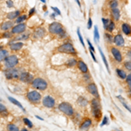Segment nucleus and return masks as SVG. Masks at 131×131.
I'll use <instances>...</instances> for the list:
<instances>
[{
	"label": "nucleus",
	"mask_w": 131,
	"mask_h": 131,
	"mask_svg": "<svg viewBox=\"0 0 131 131\" xmlns=\"http://www.w3.org/2000/svg\"><path fill=\"white\" fill-rule=\"evenodd\" d=\"M78 103H79L80 106L81 107H86L88 104V101H86V99H85L84 97H79L78 98Z\"/></svg>",
	"instance_id": "nucleus-31"
},
{
	"label": "nucleus",
	"mask_w": 131,
	"mask_h": 131,
	"mask_svg": "<svg viewBox=\"0 0 131 131\" xmlns=\"http://www.w3.org/2000/svg\"><path fill=\"white\" fill-rule=\"evenodd\" d=\"M13 27V22H12V20L10 21H6V22H4L3 24L1 25V27H0V29H1L2 31H8L9 29L12 28Z\"/></svg>",
	"instance_id": "nucleus-22"
},
{
	"label": "nucleus",
	"mask_w": 131,
	"mask_h": 131,
	"mask_svg": "<svg viewBox=\"0 0 131 131\" xmlns=\"http://www.w3.org/2000/svg\"><path fill=\"white\" fill-rule=\"evenodd\" d=\"M122 31L126 36L131 35V25L128 23H122Z\"/></svg>",
	"instance_id": "nucleus-20"
},
{
	"label": "nucleus",
	"mask_w": 131,
	"mask_h": 131,
	"mask_svg": "<svg viewBox=\"0 0 131 131\" xmlns=\"http://www.w3.org/2000/svg\"><path fill=\"white\" fill-rule=\"evenodd\" d=\"M113 43L115 44L116 46H123L125 44V39H124L123 36L122 34H116L115 36H114V39H113Z\"/></svg>",
	"instance_id": "nucleus-15"
},
{
	"label": "nucleus",
	"mask_w": 131,
	"mask_h": 131,
	"mask_svg": "<svg viewBox=\"0 0 131 131\" xmlns=\"http://www.w3.org/2000/svg\"><path fill=\"white\" fill-rule=\"evenodd\" d=\"M23 47L22 42H15L13 41L12 44H10V48L12 51H18Z\"/></svg>",
	"instance_id": "nucleus-21"
},
{
	"label": "nucleus",
	"mask_w": 131,
	"mask_h": 131,
	"mask_svg": "<svg viewBox=\"0 0 131 131\" xmlns=\"http://www.w3.org/2000/svg\"><path fill=\"white\" fill-rule=\"evenodd\" d=\"M30 31H23L22 33H20V34H18L16 38H14V40L13 41H21V40H27V39H29V37H30Z\"/></svg>",
	"instance_id": "nucleus-17"
},
{
	"label": "nucleus",
	"mask_w": 131,
	"mask_h": 131,
	"mask_svg": "<svg viewBox=\"0 0 131 131\" xmlns=\"http://www.w3.org/2000/svg\"><path fill=\"white\" fill-rule=\"evenodd\" d=\"M94 41L96 43H98L99 39H100V34H99V31H98V27L94 26Z\"/></svg>",
	"instance_id": "nucleus-34"
},
{
	"label": "nucleus",
	"mask_w": 131,
	"mask_h": 131,
	"mask_svg": "<svg viewBox=\"0 0 131 131\" xmlns=\"http://www.w3.org/2000/svg\"><path fill=\"white\" fill-rule=\"evenodd\" d=\"M86 90L88 91L89 94H92L94 98L100 99V94H99L98 92V88H97V86L94 83H89L88 86H86Z\"/></svg>",
	"instance_id": "nucleus-12"
},
{
	"label": "nucleus",
	"mask_w": 131,
	"mask_h": 131,
	"mask_svg": "<svg viewBox=\"0 0 131 131\" xmlns=\"http://www.w3.org/2000/svg\"><path fill=\"white\" fill-rule=\"evenodd\" d=\"M23 122H24V123L29 128H33V124L32 122H31L30 120L28 119V118H24V120H23Z\"/></svg>",
	"instance_id": "nucleus-37"
},
{
	"label": "nucleus",
	"mask_w": 131,
	"mask_h": 131,
	"mask_svg": "<svg viewBox=\"0 0 131 131\" xmlns=\"http://www.w3.org/2000/svg\"><path fill=\"white\" fill-rule=\"evenodd\" d=\"M116 74H117L118 77L120 78V79L122 80H125L126 77H127V73L124 70H122V69H120V68H116Z\"/></svg>",
	"instance_id": "nucleus-25"
},
{
	"label": "nucleus",
	"mask_w": 131,
	"mask_h": 131,
	"mask_svg": "<svg viewBox=\"0 0 131 131\" xmlns=\"http://www.w3.org/2000/svg\"><path fill=\"white\" fill-rule=\"evenodd\" d=\"M25 30H26V25L25 23H19V24L12 27L10 32L12 34H20V33H22Z\"/></svg>",
	"instance_id": "nucleus-14"
},
{
	"label": "nucleus",
	"mask_w": 131,
	"mask_h": 131,
	"mask_svg": "<svg viewBox=\"0 0 131 131\" xmlns=\"http://www.w3.org/2000/svg\"><path fill=\"white\" fill-rule=\"evenodd\" d=\"M92 123H93V122L90 118H86V119H84L83 121H82L81 125H80V129L81 130L88 129V128L92 126Z\"/></svg>",
	"instance_id": "nucleus-16"
},
{
	"label": "nucleus",
	"mask_w": 131,
	"mask_h": 131,
	"mask_svg": "<svg viewBox=\"0 0 131 131\" xmlns=\"http://www.w3.org/2000/svg\"><path fill=\"white\" fill-rule=\"evenodd\" d=\"M20 15V10H15V12H10L6 15V18L9 20H13L14 18H17Z\"/></svg>",
	"instance_id": "nucleus-23"
},
{
	"label": "nucleus",
	"mask_w": 131,
	"mask_h": 131,
	"mask_svg": "<svg viewBox=\"0 0 131 131\" xmlns=\"http://www.w3.org/2000/svg\"><path fill=\"white\" fill-rule=\"evenodd\" d=\"M110 51H111L112 55H113L114 59H115V60L116 61V62L122 63V60H123V57H122L121 51L118 49L117 47H115V46H112Z\"/></svg>",
	"instance_id": "nucleus-8"
},
{
	"label": "nucleus",
	"mask_w": 131,
	"mask_h": 131,
	"mask_svg": "<svg viewBox=\"0 0 131 131\" xmlns=\"http://www.w3.org/2000/svg\"><path fill=\"white\" fill-rule=\"evenodd\" d=\"M128 88H129V94L131 95V86H128Z\"/></svg>",
	"instance_id": "nucleus-55"
},
{
	"label": "nucleus",
	"mask_w": 131,
	"mask_h": 131,
	"mask_svg": "<svg viewBox=\"0 0 131 131\" xmlns=\"http://www.w3.org/2000/svg\"><path fill=\"white\" fill-rule=\"evenodd\" d=\"M67 67H75L77 65V60H75L74 58H72V59H69L67 60V63H66Z\"/></svg>",
	"instance_id": "nucleus-29"
},
{
	"label": "nucleus",
	"mask_w": 131,
	"mask_h": 131,
	"mask_svg": "<svg viewBox=\"0 0 131 131\" xmlns=\"http://www.w3.org/2000/svg\"><path fill=\"white\" fill-rule=\"evenodd\" d=\"M52 10L54 12V13H56L57 15H61V12H60V10L59 8H57V7H52Z\"/></svg>",
	"instance_id": "nucleus-44"
},
{
	"label": "nucleus",
	"mask_w": 131,
	"mask_h": 131,
	"mask_svg": "<svg viewBox=\"0 0 131 131\" xmlns=\"http://www.w3.org/2000/svg\"><path fill=\"white\" fill-rule=\"evenodd\" d=\"M90 54H91V56H92V58H93V60H94V62H97V60H96L95 56H94V52H93V51H90Z\"/></svg>",
	"instance_id": "nucleus-50"
},
{
	"label": "nucleus",
	"mask_w": 131,
	"mask_h": 131,
	"mask_svg": "<svg viewBox=\"0 0 131 131\" xmlns=\"http://www.w3.org/2000/svg\"><path fill=\"white\" fill-rule=\"evenodd\" d=\"M48 31L52 35H60L63 31H65L63 25L59 22H52L48 26Z\"/></svg>",
	"instance_id": "nucleus-4"
},
{
	"label": "nucleus",
	"mask_w": 131,
	"mask_h": 131,
	"mask_svg": "<svg viewBox=\"0 0 131 131\" xmlns=\"http://www.w3.org/2000/svg\"><path fill=\"white\" fill-rule=\"evenodd\" d=\"M36 118H38V119H39V120H41V121H43V119L39 117V116H38V115H36Z\"/></svg>",
	"instance_id": "nucleus-54"
},
{
	"label": "nucleus",
	"mask_w": 131,
	"mask_h": 131,
	"mask_svg": "<svg viewBox=\"0 0 131 131\" xmlns=\"http://www.w3.org/2000/svg\"><path fill=\"white\" fill-rule=\"evenodd\" d=\"M21 130H23V131H26L27 129H26V128H22V129H21Z\"/></svg>",
	"instance_id": "nucleus-57"
},
{
	"label": "nucleus",
	"mask_w": 131,
	"mask_h": 131,
	"mask_svg": "<svg viewBox=\"0 0 131 131\" xmlns=\"http://www.w3.org/2000/svg\"><path fill=\"white\" fill-rule=\"evenodd\" d=\"M9 52L6 49H3V48H0V62L5 60V59L8 56Z\"/></svg>",
	"instance_id": "nucleus-27"
},
{
	"label": "nucleus",
	"mask_w": 131,
	"mask_h": 131,
	"mask_svg": "<svg viewBox=\"0 0 131 131\" xmlns=\"http://www.w3.org/2000/svg\"><path fill=\"white\" fill-rule=\"evenodd\" d=\"M46 34V31L45 30L44 27H38V28L34 29L32 32V38L34 39H39L44 38Z\"/></svg>",
	"instance_id": "nucleus-10"
},
{
	"label": "nucleus",
	"mask_w": 131,
	"mask_h": 131,
	"mask_svg": "<svg viewBox=\"0 0 131 131\" xmlns=\"http://www.w3.org/2000/svg\"><path fill=\"white\" fill-rule=\"evenodd\" d=\"M18 79L22 82H25V83H31L33 80V76L32 74L26 73V72H21L19 76H18Z\"/></svg>",
	"instance_id": "nucleus-13"
},
{
	"label": "nucleus",
	"mask_w": 131,
	"mask_h": 131,
	"mask_svg": "<svg viewBox=\"0 0 131 131\" xmlns=\"http://www.w3.org/2000/svg\"><path fill=\"white\" fill-rule=\"evenodd\" d=\"M57 51L60 53L65 54H70V55H77V52H76L74 46L72 45L69 42H66V43L62 44L61 46L57 48Z\"/></svg>",
	"instance_id": "nucleus-2"
},
{
	"label": "nucleus",
	"mask_w": 131,
	"mask_h": 131,
	"mask_svg": "<svg viewBox=\"0 0 131 131\" xmlns=\"http://www.w3.org/2000/svg\"><path fill=\"white\" fill-rule=\"evenodd\" d=\"M123 67L126 68V70L131 72V60H127L123 63Z\"/></svg>",
	"instance_id": "nucleus-38"
},
{
	"label": "nucleus",
	"mask_w": 131,
	"mask_h": 131,
	"mask_svg": "<svg viewBox=\"0 0 131 131\" xmlns=\"http://www.w3.org/2000/svg\"><path fill=\"white\" fill-rule=\"evenodd\" d=\"M93 26V21H92V18H89V19H88V29H91V27Z\"/></svg>",
	"instance_id": "nucleus-47"
},
{
	"label": "nucleus",
	"mask_w": 131,
	"mask_h": 131,
	"mask_svg": "<svg viewBox=\"0 0 131 131\" xmlns=\"http://www.w3.org/2000/svg\"><path fill=\"white\" fill-rule=\"evenodd\" d=\"M127 57H128V60H131V49H129L127 52Z\"/></svg>",
	"instance_id": "nucleus-51"
},
{
	"label": "nucleus",
	"mask_w": 131,
	"mask_h": 131,
	"mask_svg": "<svg viewBox=\"0 0 131 131\" xmlns=\"http://www.w3.org/2000/svg\"><path fill=\"white\" fill-rule=\"evenodd\" d=\"M7 129L10 131H18L19 130L18 127L16 125H14V124H9V125L7 126Z\"/></svg>",
	"instance_id": "nucleus-39"
},
{
	"label": "nucleus",
	"mask_w": 131,
	"mask_h": 131,
	"mask_svg": "<svg viewBox=\"0 0 131 131\" xmlns=\"http://www.w3.org/2000/svg\"><path fill=\"white\" fill-rule=\"evenodd\" d=\"M105 39L107 40V42L108 43H113V39H114V36H112V34H110L109 32H106L104 34Z\"/></svg>",
	"instance_id": "nucleus-35"
},
{
	"label": "nucleus",
	"mask_w": 131,
	"mask_h": 131,
	"mask_svg": "<svg viewBox=\"0 0 131 131\" xmlns=\"http://www.w3.org/2000/svg\"><path fill=\"white\" fill-rule=\"evenodd\" d=\"M86 42H88V46H89V49H90V51H93V52H94V46H93L92 44H91V42H90L89 39H86Z\"/></svg>",
	"instance_id": "nucleus-48"
},
{
	"label": "nucleus",
	"mask_w": 131,
	"mask_h": 131,
	"mask_svg": "<svg viewBox=\"0 0 131 131\" xmlns=\"http://www.w3.org/2000/svg\"><path fill=\"white\" fill-rule=\"evenodd\" d=\"M55 15H56V13L52 14V15H51V18H53V19H54V18H55Z\"/></svg>",
	"instance_id": "nucleus-53"
},
{
	"label": "nucleus",
	"mask_w": 131,
	"mask_h": 131,
	"mask_svg": "<svg viewBox=\"0 0 131 131\" xmlns=\"http://www.w3.org/2000/svg\"><path fill=\"white\" fill-rule=\"evenodd\" d=\"M99 52H100V54L101 56V59H102V60H103V63L105 64V67H106L107 71L108 72V73H110V69H109V66H108V63H107V60L106 57H105V55H104V53H103L102 50H101L100 47H99Z\"/></svg>",
	"instance_id": "nucleus-24"
},
{
	"label": "nucleus",
	"mask_w": 131,
	"mask_h": 131,
	"mask_svg": "<svg viewBox=\"0 0 131 131\" xmlns=\"http://www.w3.org/2000/svg\"><path fill=\"white\" fill-rule=\"evenodd\" d=\"M111 17L113 18L114 21H119L120 18H121V10H120L118 8H114V9H111Z\"/></svg>",
	"instance_id": "nucleus-18"
},
{
	"label": "nucleus",
	"mask_w": 131,
	"mask_h": 131,
	"mask_svg": "<svg viewBox=\"0 0 131 131\" xmlns=\"http://www.w3.org/2000/svg\"><path fill=\"white\" fill-rule=\"evenodd\" d=\"M42 104L44 107H47V108H52L55 106V100L50 95H46L43 98L42 101Z\"/></svg>",
	"instance_id": "nucleus-11"
},
{
	"label": "nucleus",
	"mask_w": 131,
	"mask_h": 131,
	"mask_svg": "<svg viewBox=\"0 0 131 131\" xmlns=\"http://www.w3.org/2000/svg\"><path fill=\"white\" fill-rule=\"evenodd\" d=\"M8 100H9L10 102L12 103H13L14 105H16V106H18V107H19V108H21L22 109L23 111L24 112H25V107L22 106V105H21V103L20 102H18V101L16 100V99H14V98H12V97H10V96H9L8 97Z\"/></svg>",
	"instance_id": "nucleus-26"
},
{
	"label": "nucleus",
	"mask_w": 131,
	"mask_h": 131,
	"mask_svg": "<svg viewBox=\"0 0 131 131\" xmlns=\"http://www.w3.org/2000/svg\"><path fill=\"white\" fill-rule=\"evenodd\" d=\"M5 65L6 68H13L15 67L18 63V59L16 55H8L5 59Z\"/></svg>",
	"instance_id": "nucleus-6"
},
{
	"label": "nucleus",
	"mask_w": 131,
	"mask_h": 131,
	"mask_svg": "<svg viewBox=\"0 0 131 131\" xmlns=\"http://www.w3.org/2000/svg\"><path fill=\"white\" fill-rule=\"evenodd\" d=\"M108 123V118L107 117V116H105L104 118H103V121H102V123H101V127L104 126V125H107V124Z\"/></svg>",
	"instance_id": "nucleus-46"
},
{
	"label": "nucleus",
	"mask_w": 131,
	"mask_h": 131,
	"mask_svg": "<svg viewBox=\"0 0 131 131\" xmlns=\"http://www.w3.org/2000/svg\"><path fill=\"white\" fill-rule=\"evenodd\" d=\"M40 1L42 2V3H44V4H45V3H46V0H40Z\"/></svg>",
	"instance_id": "nucleus-56"
},
{
	"label": "nucleus",
	"mask_w": 131,
	"mask_h": 131,
	"mask_svg": "<svg viewBox=\"0 0 131 131\" xmlns=\"http://www.w3.org/2000/svg\"><path fill=\"white\" fill-rule=\"evenodd\" d=\"M117 98L119 99L120 101H121V102H122V104L123 105V107H125L127 110H128V111L131 114V107H130V106H128V105L125 102V100H124V98H122V97L121 95H118V96H117Z\"/></svg>",
	"instance_id": "nucleus-30"
},
{
	"label": "nucleus",
	"mask_w": 131,
	"mask_h": 131,
	"mask_svg": "<svg viewBox=\"0 0 131 131\" xmlns=\"http://www.w3.org/2000/svg\"><path fill=\"white\" fill-rule=\"evenodd\" d=\"M31 86L35 89L40 90V91H45L47 88V82L42 78H35L31 81Z\"/></svg>",
	"instance_id": "nucleus-3"
},
{
	"label": "nucleus",
	"mask_w": 131,
	"mask_h": 131,
	"mask_svg": "<svg viewBox=\"0 0 131 131\" xmlns=\"http://www.w3.org/2000/svg\"><path fill=\"white\" fill-rule=\"evenodd\" d=\"M27 18V16L26 15H19L18 18H16V23L17 24H19V23H23L25 20H26Z\"/></svg>",
	"instance_id": "nucleus-36"
},
{
	"label": "nucleus",
	"mask_w": 131,
	"mask_h": 131,
	"mask_svg": "<svg viewBox=\"0 0 131 131\" xmlns=\"http://www.w3.org/2000/svg\"><path fill=\"white\" fill-rule=\"evenodd\" d=\"M77 67L78 68H79V70L82 73H88V66H86V64L84 61L82 60H79L77 62Z\"/></svg>",
	"instance_id": "nucleus-19"
},
{
	"label": "nucleus",
	"mask_w": 131,
	"mask_h": 131,
	"mask_svg": "<svg viewBox=\"0 0 131 131\" xmlns=\"http://www.w3.org/2000/svg\"><path fill=\"white\" fill-rule=\"evenodd\" d=\"M126 83L128 84V86H131V73H128L127 74V77H126Z\"/></svg>",
	"instance_id": "nucleus-42"
},
{
	"label": "nucleus",
	"mask_w": 131,
	"mask_h": 131,
	"mask_svg": "<svg viewBox=\"0 0 131 131\" xmlns=\"http://www.w3.org/2000/svg\"><path fill=\"white\" fill-rule=\"evenodd\" d=\"M35 12H36V9H35V7L31 8V9L30 10V12H29V17H31V16H32L33 14L35 13Z\"/></svg>",
	"instance_id": "nucleus-49"
},
{
	"label": "nucleus",
	"mask_w": 131,
	"mask_h": 131,
	"mask_svg": "<svg viewBox=\"0 0 131 131\" xmlns=\"http://www.w3.org/2000/svg\"><path fill=\"white\" fill-rule=\"evenodd\" d=\"M58 108L60 109V111H61L62 113H64L65 115H67L68 116H73L74 115V109H73V106L68 102L60 103Z\"/></svg>",
	"instance_id": "nucleus-5"
},
{
	"label": "nucleus",
	"mask_w": 131,
	"mask_h": 131,
	"mask_svg": "<svg viewBox=\"0 0 131 131\" xmlns=\"http://www.w3.org/2000/svg\"><path fill=\"white\" fill-rule=\"evenodd\" d=\"M5 77L9 80L18 79V76L20 74V72L18 71V69H15L13 67V68H8V70L5 72Z\"/></svg>",
	"instance_id": "nucleus-9"
},
{
	"label": "nucleus",
	"mask_w": 131,
	"mask_h": 131,
	"mask_svg": "<svg viewBox=\"0 0 131 131\" xmlns=\"http://www.w3.org/2000/svg\"><path fill=\"white\" fill-rule=\"evenodd\" d=\"M100 99L97 98H94L92 101H91V113H92V115L95 118V120L99 121V120L101 118V106L100 103Z\"/></svg>",
	"instance_id": "nucleus-1"
},
{
	"label": "nucleus",
	"mask_w": 131,
	"mask_h": 131,
	"mask_svg": "<svg viewBox=\"0 0 131 131\" xmlns=\"http://www.w3.org/2000/svg\"><path fill=\"white\" fill-rule=\"evenodd\" d=\"M26 97L31 103H39L41 100V94L36 90L28 92L26 94Z\"/></svg>",
	"instance_id": "nucleus-7"
},
{
	"label": "nucleus",
	"mask_w": 131,
	"mask_h": 131,
	"mask_svg": "<svg viewBox=\"0 0 131 131\" xmlns=\"http://www.w3.org/2000/svg\"><path fill=\"white\" fill-rule=\"evenodd\" d=\"M76 2H77V4H78V5L80 6V8L81 7V2H80V0H76Z\"/></svg>",
	"instance_id": "nucleus-52"
},
{
	"label": "nucleus",
	"mask_w": 131,
	"mask_h": 131,
	"mask_svg": "<svg viewBox=\"0 0 131 131\" xmlns=\"http://www.w3.org/2000/svg\"><path fill=\"white\" fill-rule=\"evenodd\" d=\"M6 5H7V7H9V8H12L14 6L13 1H12V0H7V2H6Z\"/></svg>",
	"instance_id": "nucleus-43"
},
{
	"label": "nucleus",
	"mask_w": 131,
	"mask_h": 131,
	"mask_svg": "<svg viewBox=\"0 0 131 131\" xmlns=\"http://www.w3.org/2000/svg\"><path fill=\"white\" fill-rule=\"evenodd\" d=\"M5 31L6 32H4V34H3L4 38H7V39H9V38L12 37V32H9V31Z\"/></svg>",
	"instance_id": "nucleus-45"
},
{
	"label": "nucleus",
	"mask_w": 131,
	"mask_h": 131,
	"mask_svg": "<svg viewBox=\"0 0 131 131\" xmlns=\"http://www.w3.org/2000/svg\"><path fill=\"white\" fill-rule=\"evenodd\" d=\"M115 29V23L114 20H110L109 21V24L108 25H107L106 31H107V32H113L114 30Z\"/></svg>",
	"instance_id": "nucleus-28"
},
{
	"label": "nucleus",
	"mask_w": 131,
	"mask_h": 131,
	"mask_svg": "<svg viewBox=\"0 0 131 131\" xmlns=\"http://www.w3.org/2000/svg\"><path fill=\"white\" fill-rule=\"evenodd\" d=\"M0 115H2L3 116H6L8 115L7 112V108H6L5 106H4L3 104L0 103Z\"/></svg>",
	"instance_id": "nucleus-32"
},
{
	"label": "nucleus",
	"mask_w": 131,
	"mask_h": 131,
	"mask_svg": "<svg viewBox=\"0 0 131 131\" xmlns=\"http://www.w3.org/2000/svg\"><path fill=\"white\" fill-rule=\"evenodd\" d=\"M77 34H78V37H79V40H80V42H81V44L83 46H85V43H84L83 38H82V36L81 34V30H80V28L77 29Z\"/></svg>",
	"instance_id": "nucleus-40"
},
{
	"label": "nucleus",
	"mask_w": 131,
	"mask_h": 131,
	"mask_svg": "<svg viewBox=\"0 0 131 131\" xmlns=\"http://www.w3.org/2000/svg\"><path fill=\"white\" fill-rule=\"evenodd\" d=\"M109 21H110V19L109 18H102V23H103V27H104V29L106 30L107 25H108L109 24Z\"/></svg>",
	"instance_id": "nucleus-41"
},
{
	"label": "nucleus",
	"mask_w": 131,
	"mask_h": 131,
	"mask_svg": "<svg viewBox=\"0 0 131 131\" xmlns=\"http://www.w3.org/2000/svg\"><path fill=\"white\" fill-rule=\"evenodd\" d=\"M118 5H119V3H118L117 0H110L108 3V6L110 9H114V8H117L118 7Z\"/></svg>",
	"instance_id": "nucleus-33"
}]
</instances>
